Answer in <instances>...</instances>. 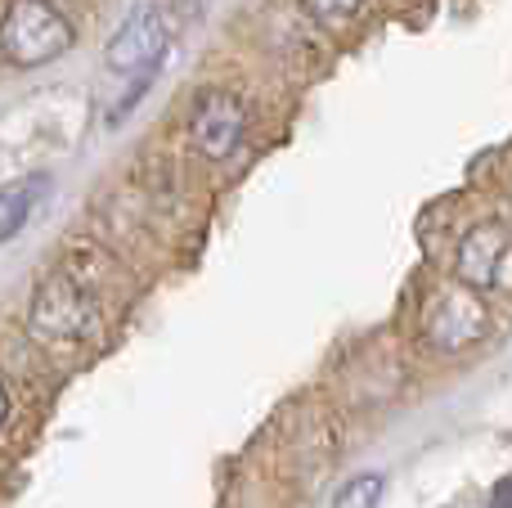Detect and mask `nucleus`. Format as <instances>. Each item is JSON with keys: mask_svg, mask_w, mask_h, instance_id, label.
Returning a JSON list of instances; mask_svg holds the SVG:
<instances>
[{"mask_svg": "<svg viewBox=\"0 0 512 508\" xmlns=\"http://www.w3.org/2000/svg\"><path fill=\"white\" fill-rule=\"evenodd\" d=\"M95 311H99V302H95L90 279L63 266L36 288L27 324H32V333L45 347H77L90 333V324H95Z\"/></svg>", "mask_w": 512, "mask_h": 508, "instance_id": "1", "label": "nucleus"}, {"mask_svg": "<svg viewBox=\"0 0 512 508\" xmlns=\"http://www.w3.org/2000/svg\"><path fill=\"white\" fill-rule=\"evenodd\" d=\"M77 32H72L68 14L50 0H14L0 27V50L14 68H45L63 50H72Z\"/></svg>", "mask_w": 512, "mask_h": 508, "instance_id": "2", "label": "nucleus"}, {"mask_svg": "<svg viewBox=\"0 0 512 508\" xmlns=\"http://www.w3.org/2000/svg\"><path fill=\"white\" fill-rule=\"evenodd\" d=\"M243 131H248V104L239 95H230V90H207L194 104V113H189V140L212 162L230 158L243 144Z\"/></svg>", "mask_w": 512, "mask_h": 508, "instance_id": "3", "label": "nucleus"}, {"mask_svg": "<svg viewBox=\"0 0 512 508\" xmlns=\"http://www.w3.org/2000/svg\"><path fill=\"white\" fill-rule=\"evenodd\" d=\"M162 54H167V23H162V14L153 5H144L117 27L104 59L113 72H140V77H149L162 63Z\"/></svg>", "mask_w": 512, "mask_h": 508, "instance_id": "4", "label": "nucleus"}, {"mask_svg": "<svg viewBox=\"0 0 512 508\" xmlns=\"http://www.w3.org/2000/svg\"><path fill=\"white\" fill-rule=\"evenodd\" d=\"M508 248H512V230L504 221L472 225V230L463 234V243H459V261H454L459 284L472 288V293H490V288L499 284V270H504Z\"/></svg>", "mask_w": 512, "mask_h": 508, "instance_id": "5", "label": "nucleus"}, {"mask_svg": "<svg viewBox=\"0 0 512 508\" xmlns=\"http://www.w3.org/2000/svg\"><path fill=\"white\" fill-rule=\"evenodd\" d=\"M481 329H486V311H481L477 293L463 284L441 293L432 302V311H427V342H432L436 351L468 347V342L481 338Z\"/></svg>", "mask_w": 512, "mask_h": 508, "instance_id": "6", "label": "nucleus"}, {"mask_svg": "<svg viewBox=\"0 0 512 508\" xmlns=\"http://www.w3.org/2000/svg\"><path fill=\"white\" fill-rule=\"evenodd\" d=\"M50 194V176H27V180H18V185H9L5 189V239H14L18 230L27 225V216L41 207V198Z\"/></svg>", "mask_w": 512, "mask_h": 508, "instance_id": "7", "label": "nucleus"}, {"mask_svg": "<svg viewBox=\"0 0 512 508\" xmlns=\"http://www.w3.org/2000/svg\"><path fill=\"white\" fill-rule=\"evenodd\" d=\"M382 500V477L378 473H360L355 482H346L342 491H337L333 508H378Z\"/></svg>", "mask_w": 512, "mask_h": 508, "instance_id": "8", "label": "nucleus"}, {"mask_svg": "<svg viewBox=\"0 0 512 508\" xmlns=\"http://www.w3.org/2000/svg\"><path fill=\"white\" fill-rule=\"evenodd\" d=\"M364 0H301V9L306 14H315V18H346V14H355Z\"/></svg>", "mask_w": 512, "mask_h": 508, "instance_id": "9", "label": "nucleus"}, {"mask_svg": "<svg viewBox=\"0 0 512 508\" xmlns=\"http://www.w3.org/2000/svg\"><path fill=\"white\" fill-rule=\"evenodd\" d=\"M490 508H512V473L495 482V491H490Z\"/></svg>", "mask_w": 512, "mask_h": 508, "instance_id": "10", "label": "nucleus"}]
</instances>
